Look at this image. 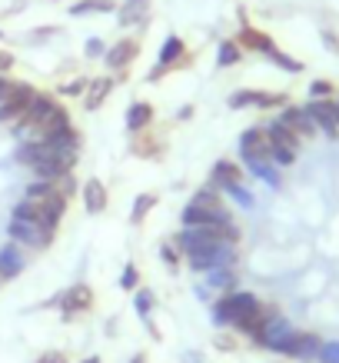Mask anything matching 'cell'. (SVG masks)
I'll use <instances>...</instances> for the list:
<instances>
[{"label":"cell","mask_w":339,"mask_h":363,"mask_svg":"<svg viewBox=\"0 0 339 363\" xmlns=\"http://www.w3.org/2000/svg\"><path fill=\"white\" fill-rule=\"evenodd\" d=\"M273 313H276V307H266L260 300V294L243 290V286L209 300V320L217 323L219 330H233V333H240V337L260 333V327Z\"/></svg>","instance_id":"cell-1"},{"label":"cell","mask_w":339,"mask_h":363,"mask_svg":"<svg viewBox=\"0 0 339 363\" xmlns=\"http://www.w3.org/2000/svg\"><path fill=\"white\" fill-rule=\"evenodd\" d=\"M219 223H233V210L219 190L203 184L180 207V227H219Z\"/></svg>","instance_id":"cell-2"},{"label":"cell","mask_w":339,"mask_h":363,"mask_svg":"<svg viewBox=\"0 0 339 363\" xmlns=\"http://www.w3.org/2000/svg\"><path fill=\"white\" fill-rule=\"evenodd\" d=\"M67 207H70V200L64 197H44V200H30V197H21L13 203L11 217L17 220H30V223H40V227H50V230H60V223L67 217Z\"/></svg>","instance_id":"cell-3"},{"label":"cell","mask_w":339,"mask_h":363,"mask_svg":"<svg viewBox=\"0 0 339 363\" xmlns=\"http://www.w3.org/2000/svg\"><path fill=\"white\" fill-rule=\"evenodd\" d=\"M186 64H193V54L186 50V40L180 33H166L163 44H160V54H156V64L146 70V84H160L166 74L183 70Z\"/></svg>","instance_id":"cell-4"},{"label":"cell","mask_w":339,"mask_h":363,"mask_svg":"<svg viewBox=\"0 0 339 363\" xmlns=\"http://www.w3.org/2000/svg\"><path fill=\"white\" fill-rule=\"evenodd\" d=\"M140 50H143V40L140 37H133V33H127V37H120V40L107 44V54H103V67H107V74H113L117 84H123V80L130 77V67L137 64Z\"/></svg>","instance_id":"cell-5"},{"label":"cell","mask_w":339,"mask_h":363,"mask_svg":"<svg viewBox=\"0 0 339 363\" xmlns=\"http://www.w3.org/2000/svg\"><path fill=\"white\" fill-rule=\"evenodd\" d=\"M289 104V94L286 90H256V87H243L233 90L226 97V107L230 111H280Z\"/></svg>","instance_id":"cell-6"},{"label":"cell","mask_w":339,"mask_h":363,"mask_svg":"<svg viewBox=\"0 0 339 363\" xmlns=\"http://www.w3.org/2000/svg\"><path fill=\"white\" fill-rule=\"evenodd\" d=\"M236 260H240V243H217L209 250H197L183 257V264L200 277L209 270H219V267H236Z\"/></svg>","instance_id":"cell-7"},{"label":"cell","mask_w":339,"mask_h":363,"mask_svg":"<svg viewBox=\"0 0 339 363\" xmlns=\"http://www.w3.org/2000/svg\"><path fill=\"white\" fill-rule=\"evenodd\" d=\"M293 333H296V323H293L289 317H286V313H280V310H276L273 317H270V320H266V323L260 327V333H253L250 340L256 343L260 350L276 353V357H280V350H283V343L289 340Z\"/></svg>","instance_id":"cell-8"},{"label":"cell","mask_w":339,"mask_h":363,"mask_svg":"<svg viewBox=\"0 0 339 363\" xmlns=\"http://www.w3.org/2000/svg\"><path fill=\"white\" fill-rule=\"evenodd\" d=\"M7 237H11L13 243H21L23 250H47L50 243L57 240V230H50V227H40V223H30V220H17V217H11L7 220Z\"/></svg>","instance_id":"cell-9"},{"label":"cell","mask_w":339,"mask_h":363,"mask_svg":"<svg viewBox=\"0 0 339 363\" xmlns=\"http://www.w3.org/2000/svg\"><path fill=\"white\" fill-rule=\"evenodd\" d=\"M319 347H323V337H319L316 330H299V327H296V333L283 343L280 357L289 363H316Z\"/></svg>","instance_id":"cell-10"},{"label":"cell","mask_w":339,"mask_h":363,"mask_svg":"<svg viewBox=\"0 0 339 363\" xmlns=\"http://www.w3.org/2000/svg\"><path fill=\"white\" fill-rule=\"evenodd\" d=\"M233 40L243 47V54H260V57H266L270 50H276V47H280L273 40V33L253 27V23L246 21V13H243V11H240V30L233 33Z\"/></svg>","instance_id":"cell-11"},{"label":"cell","mask_w":339,"mask_h":363,"mask_svg":"<svg viewBox=\"0 0 339 363\" xmlns=\"http://www.w3.org/2000/svg\"><path fill=\"white\" fill-rule=\"evenodd\" d=\"M236 160L240 164H253V160H270V140H266V130L263 123H253L240 133L236 140Z\"/></svg>","instance_id":"cell-12"},{"label":"cell","mask_w":339,"mask_h":363,"mask_svg":"<svg viewBox=\"0 0 339 363\" xmlns=\"http://www.w3.org/2000/svg\"><path fill=\"white\" fill-rule=\"evenodd\" d=\"M309 113V121L316 123V130L326 137V140H339V113H336V97L326 100H306L303 104Z\"/></svg>","instance_id":"cell-13"},{"label":"cell","mask_w":339,"mask_h":363,"mask_svg":"<svg viewBox=\"0 0 339 363\" xmlns=\"http://www.w3.org/2000/svg\"><path fill=\"white\" fill-rule=\"evenodd\" d=\"M276 121L286 123V127H289V130H293L303 143H309V140H316V137H319L316 123L309 121V113H306V107H303V104H293V100H289L286 107H280V111H276Z\"/></svg>","instance_id":"cell-14"},{"label":"cell","mask_w":339,"mask_h":363,"mask_svg":"<svg viewBox=\"0 0 339 363\" xmlns=\"http://www.w3.org/2000/svg\"><path fill=\"white\" fill-rule=\"evenodd\" d=\"M93 310V286L90 284H74L64 290V303H60V317L64 323H70L80 313H90Z\"/></svg>","instance_id":"cell-15"},{"label":"cell","mask_w":339,"mask_h":363,"mask_svg":"<svg viewBox=\"0 0 339 363\" xmlns=\"http://www.w3.org/2000/svg\"><path fill=\"white\" fill-rule=\"evenodd\" d=\"M154 13V0H120L117 4V23L123 30H143Z\"/></svg>","instance_id":"cell-16"},{"label":"cell","mask_w":339,"mask_h":363,"mask_svg":"<svg viewBox=\"0 0 339 363\" xmlns=\"http://www.w3.org/2000/svg\"><path fill=\"white\" fill-rule=\"evenodd\" d=\"M33 94H37V87H33V84H27V80H21V84H17V90H13V97L0 104V123H4V127H13V123L27 113Z\"/></svg>","instance_id":"cell-17"},{"label":"cell","mask_w":339,"mask_h":363,"mask_svg":"<svg viewBox=\"0 0 339 363\" xmlns=\"http://www.w3.org/2000/svg\"><path fill=\"white\" fill-rule=\"evenodd\" d=\"M213 190H223L233 187V184H246V170H243L240 160H230V157H219L217 164L209 167V180H207Z\"/></svg>","instance_id":"cell-18"},{"label":"cell","mask_w":339,"mask_h":363,"mask_svg":"<svg viewBox=\"0 0 339 363\" xmlns=\"http://www.w3.org/2000/svg\"><path fill=\"white\" fill-rule=\"evenodd\" d=\"M80 200H84V210H87L90 217H100L103 210L110 207V190L107 184L100 180V177H90L80 184Z\"/></svg>","instance_id":"cell-19"},{"label":"cell","mask_w":339,"mask_h":363,"mask_svg":"<svg viewBox=\"0 0 339 363\" xmlns=\"http://www.w3.org/2000/svg\"><path fill=\"white\" fill-rule=\"evenodd\" d=\"M156 123V107L150 104V100H133L130 107H127V113H123V127H127V133H143L150 130Z\"/></svg>","instance_id":"cell-20"},{"label":"cell","mask_w":339,"mask_h":363,"mask_svg":"<svg viewBox=\"0 0 339 363\" xmlns=\"http://www.w3.org/2000/svg\"><path fill=\"white\" fill-rule=\"evenodd\" d=\"M117 90V77L113 74H100V77H90V87H87V94H84V111L87 113H97L103 104L110 100V94Z\"/></svg>","instance_id":"cell-21"},{"label":"cell","mask_w":339,"mask_h":363,"mask_svg":"<svg viewBox=\"0 0 339 363\" xmlns=\"http://www.w3.org/2000/svg\"><path fill=\"white\" fill-rule=\"evenodd\" d=\"M27 270V253H23L21 243H4L0 247V284L4 280H17V277Z\"/></svg>","instance_id":"cell-22"},{"label":"cell","mask_w":339,"mask_h":363,"mask_svg":"<svg viewBox=\"0 0 339 363\" xmlns=\"http://www.w3.org/2000/svg\"><path fill=\"white\" fill-rule=\"evenodd\" d=\"M130 154L140 157V160H160V157L166 154V140L163 137H156L154 127H150V130H143V133H133Z\"/></svg>","instance_id":"cell-23"},{"label":"cell","mask_w":339,"mask_h":363,"mask_svg":"<svg viewBox=\"0 0 339 363\" xmlns=\"http://www.w3.org/2000/svg\"><path fill=\"white\" fill-rule=\"evenodd\" d=\"M243 170H246L253 180H260L263 187L283 190V170H280L273 160H253V164H243Z\"/></svg>","instance_id":"cell-24"},{"label":"cell","mask_w":339,"mask_h":363,"mask_svg":"<svg viewBox=\"0 0 339 363\" xmlns=\"http://www.w3.org/2000/svg\"><path fill=\"white\" fill-rule=\"evenodd\" d=\"M203 284H207L209 294H230V290H236L240 286V274H236V267H219V270H209V274H203Z\"/></svg>","instance_id":"cell-25"},{"label":"cell","mask_w":339,"mask_h":363,"mask_svg":"<svg viewBox=\"0 0 339 363\" xmlns=\"http://www.w3.org/2000/svg\"><path fill=\"white\" fill-rule=\"evenodd\" d=\"M100 13H117V0H74L70 17H100Z\"/></svg>","instance_id":"cell-26"},{"label":"cell","mask_w":339,"mask_h":363,"mask_svg":"<svg viewBox=\"0 0 339 363\" xmlns=\"http://www.w3.org/2000/svg\"><path fill=\"white\" fill-rule=\"evenodd\" d=\"M156 203H160V197H156L154 190H143V194H137V197H133V207H130V223H133V227H140V223L156 210Z\"/></svg>","instance_id":"cell-27"},{"label":"cell","mask_w":339,"mask_h":363,"mask_svg":"<svg viewBox=\"0 0 339 363\" xmlns=\"http://www.w3.org/2000/svg\"><path fill=\"white\" fill-rule=\"evenodd\" d=\"M243 60V47L233 40V37H223L217 44V67L219 70H230V67H236Z\"/></svg>","instance_id":"cell-28"},{"label":"cell","mask_w":339,"mask_h":363,"mask_svg":"<svg viewBox=\"0 0 339 363\" xmlns=\"http://www.w3.org/2000/svg\"><path fill=\"white\" fill-rule=\"evenodd\" d=\"M154 310H156V294L150 286H137V290H133V313L140 320H150Z\"/></svg>","instance_id":"cell-29"},{"label":"cell","mask_w":339,"mask_h":363,"mask_svg":"<svg viewBox=\"0 0 339 363\" xmlns=\"http://www.w3.org/2000/svg\"><path fill=\"white\" fill-rule=\"evenodd\" d=\"M266 60L276 67V70H286V74H303L306 70V64L299 60V57H293V54H286L283 47H276V50H270L266 54Z\"/></svg>","instance_id":"cell-30"},{"label":"cell","mask_w":339,"mask_h":363,"mask_svg":"<svg viewBox=\"0 0 339 363\" xmlns=\"http://www.w3.org/2000/svg\"><path fill=\"white\" fill-rule=\"evenodd\" d=\"M87 87H90V77H70V80H64L54 94L57 97H64V100H80L84 94H87Z\"/></svg>","instance_id":"cell-31"},{"label":"cell","mask_w":339,"mask_h":363,"mask_svg":"<svg viewBox=\"0 0 339 363\" xmlns=\"http://www.w3.org/2000/svg\"><path fill=\"white\" fill-rule=\"evenodd\" d=\"M223 197L233 200V203H236V207H243V210L256 207V197H253V190L246 187V184H233V187H226V190H223Z\"/></svg>","instance_id":"cell-32"},{"label":"cell","mask_w":339,"mask_h":363,"mask_svg":"<svg viewBox=\"0 0 339 363\" xmlns=\"http://www.w3.org/2000/svg\"><path fill=\"white\" fill-rule=\"evenodd\" d=\"M160 260H163L166 270H180V264H183V253L176 250V243L170 240V237L160 243Z\"/></svg>","instance_id":"cell-33"},{"label":"cell","mask_w":339,"mask_h":363,"mask_svg":"<svg viewBox=\"0 0 339 363\" xmlns=\"http://www.w3.org/2000/svg\"><path fill=\"white\" fill-rule=\"evenodd\" d=\"M309 100H326V97H336L339 90H336V84L333 80H326V77H316V80H309Z\"/></svg>","instance_id":"cell-34"},{"label":"cell","mask_w":339,"mask_h":363,"mask_svg":"<svg viewBox=\"0 0 339 363\" xmlns=\"http://www.w3.org/2000/svg\"><path fill=\"white\" fill-rule=\"evenodd\" d=\"M64 33V27H57V23H47V27H33L30 33H27V44H47L50 37H60Z\"/></svg>","instance_id":"cell-35"},{"label":"cell","mask_w":339,"mask_h":363,"mask_svg":"<svg viewBox=\"0 0 339 363\" xmlns=\"http://www.w3.org/2000/svg\"><path fill=\"white\" fill-rule=\"evenodd\" d=\"M117 284H120V290L133 294V290L140 286V267H137V264H127V267L120 270V280H117Z\"/></svg>","instance_id":"cell-36"},{"label":"cell","mask_w":339,"mask_h":363,"mask_svg":"<svg viewBox=\"0 0 339 363\" xmlns=\"http://www.w3.org/2000/svg\"><path fill=\"white\" fill-rule=\"evenodd\" d=\"M213 347H217L219 353H233V350H240V337L233 330H219L217 337H213Z\"/></svg>","instance_id":"cell-37"},{"label":"cell","mask_w":339,"mask_h":363,"mask_svg":"<svg viewBox=\"0 0 339 363\" xmlns=\"http://www.w3.org/2000/svg\"><path fill=\"white\" fill-rule=\"evenodd\" d=\"M103 54H107L103 37H97V33H93V37H87V40H84V57H87V60H103Z\"/></svg>","instance_id":"cell-38"},{"label":"cell","mask_w":339,"mask_h":363,"mask_svg":"<svg viewBox=\"0 0 339 363\" xmlns=\"http://www.w3.org/2000/svg\"><path fill=\"white\" fill-rule=\"evenodd\" d=\"M316 363H339V340H323Z\"/></svg>","instance_id":"cell-39"},{"label":"cell","mask_w":339,"mask_h":363,"mask_svg":"<svg viewBox=\"0 0 339 363\" xmlns=\"http://www.w3.org/2000/svg\"><path fill=\"white\" fill-rule=\"evenodd\" d=\"M17 84H21V80H13L11 74H0V104L13 97V90H17Z\"/></svg>","instance_id":"cell-40"},{"label":"cell","mask_w":339,"mask_h":363,"mask_svg":"<svg viewBox=\"0 0 339 363\" xmlns=\"http://www.w3.org/2000/svg\"><path fill=\"white\" fill-rule=\"evenodd\" d=\"M319 37H323V47H326L329 54H339V33L336 30L323 27V30H319Z\"/></svg>","instance_id":"cell-41"},{"label":"cell","mask_w":339,"mask_h":363,"mask_svg":"<svg viewBox=\"0 0 339 363\" xmlns=\"http://www.w3.org/2000/svg\"><path fill=\"white\" fill-rule=\"evenodd\" d=\"M13 64H17V57H13V50H7V47H0V74H11Z\"/></svg>","instance_id":"cell-42"},{"label":"cell","mask_w":339,"mask_h":363,"mask_svg":"<svg viewBox=\"0 0 339 363\" xmlns=\"http://www.w3.org/2000/svg\"><path fill=\"white\" fill-rule=\"evenodd\" d=\"M33 363H67V353L64 350H44Z\"/></svg>","instance_id":"cell-43"},{"label":"cell","mask_w":339,"mask_h":363,"mask_svg":"<svg viewBox=\"0 0 339 363\" xmlns=\"http://www.w3.org/2000/svg\"><path fill=\"white\" fill-rule=\"evenodd\" d=\"M193 113H197V107H193V104H183V107H180V111H176V121H193Z\"/></svg>","instance_id":"cell-44"},{"label":"cell","mask_w":339,"mask_h":363,"mask_svg":"<svg viewBox=\"0 0 339 363\" xmlns=\"http://www.w3.org/2000/svg\"><path fill=\"white\" fill-rule=\"evenodd\" d=\"M180 360H183V363H207V357H203L200 350H186Z\"/></svg>","instance_id":"cell-45"},{"label":"cell","mask_w":339,"mask_h":363,"mask_svg":"<svg viewBox=\"0 0 339 363\" xmlns=\"http://www.w3.org/2000/svg\"><path fill=\"white\" fill-rule=\"evenodd\" d=\"M143 323H146V333H150V337H154V340H163V333L156 330V323H154V317H150V320H143Z\"/></svg>","instance_id":"cell-46"},{"label":"cell","mask_w":339,"mask_h":363,"mask_svg":"<svg viewBox=\"0 0 339 363\" xmlns=\"http://www.w3.org/2000/svg\"><path fill=\"white\" fill-rule=\"evenodd\" d=\"M127 363H150V357H146V353H143V350H137V353H133V357H130V360H127Z\"/></svg>","instance_id":"cell-47"},{"label":"cell","mask_w":339,"mask_h":363,"mask_svg":"<svg viewBox=\"0 0 339 363\" xmlns=\"http://www.w3.org/2000/svg\"><path fill=\"white\" fill-rule=\"evenodd\" d=\"M80 363H103V357H100V353H87Z\"/></svg>","instance_id":"cell-48"},{"label":"cell","mask_w":339,"mask_h":363,"mask_svg":"<svg viewBox=\"0 0 339 363\" xmlns=\"http://www.w3.org/2000/svg\"><path fill=\"white\" fill-rule=\"evenodd\" d=\"M336 113H339V94H336Z\"/></svg>","instance_id":"cell-49"},{"label":"cell","mask_w":339,"mask_h":363,"mask_svg":"<svg viewBox=\"0 0 339 363\" xmlns=\"http://www.w3.org/2000/svg\"><path fill=\"white\" fill-rule=\"evenodd\" d=\"M0 40H4V30H0Z\"/></svg>","instance_id":"cell-50"},{"label":"cell","mask_w":339,"mask_h":363,"mask_svg":"<svg viewBox=\"0 0 339 363\" xmlns=\"http://www.w3.org/2000/svg\"><path fill=\"white\" fill-rule=\"evenodd\" d=\"M280 363H289V360H280Z\"/></svg>","instance_id":"cell-51"},{"label":"cell","mask_w":339,"mask_h":363,"mask_svg":"<svg viewBox=\"0 0 339 363\" xmlns=\"http://www.w3.org/2000/svg\"><path fill=\"white\" fill-rule=\"evenodd\" d=\"M54 4H60V0H54Z\"/></svg>","instance_id":"cell-52"}]
</instances>
